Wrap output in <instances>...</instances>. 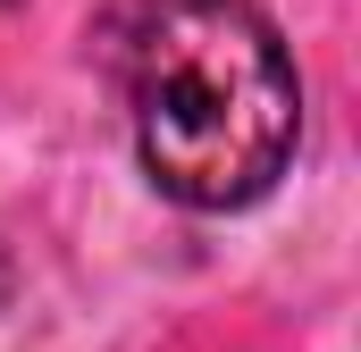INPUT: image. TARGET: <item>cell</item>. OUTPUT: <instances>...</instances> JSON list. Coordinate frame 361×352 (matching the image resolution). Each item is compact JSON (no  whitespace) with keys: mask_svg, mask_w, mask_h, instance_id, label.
Here are the masks:
<instances>
[{"mask_svg":"<svg viewBox=\"0 0 361 352\" xmlns=\"http://www.w3.org/2000/svg\"><path fill=\"white\" fill-rule=\"evenodd\" d=\"M135 143L185 210L261 201L302 134V76L252 0H143L118 42Z\"/></svg>","mask_w":361,"mask_h":352,"instance_id":"obj_1","label":"cell"}]
</instances>
